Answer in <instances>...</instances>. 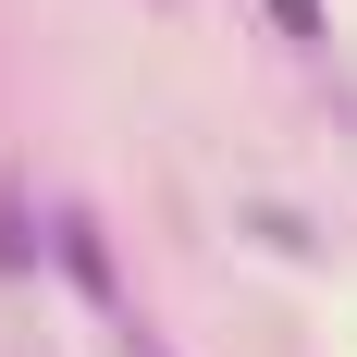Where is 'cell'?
<instances>
[{"label": "cell", "instance_id": "1", "mask_svg": "<svg viewBox=\"0 0 357 357\" xmlns=\"http://www.w3.org/2000/svg\"><path fill=\"white\" fill-rule=\"evenodd\" d=\"M50 259L74 271V296H86V308H111V321H123V271H111V234H99V210H50Z\"/></svg>", "mask_w": 357, "mask_h": 357}, {"label": "cell", "instance_id": "2", "mask_svg": "<svg viewBox=\"0 0 357 357\" xmlns=\"http://www.w3.org/2000/svg\"><path fill=\"white\" fill-rule=\"evenodd\" d=\"M0 271H37V234H25V197L0 185Z\"/></svg>", "mask_w": 357, "mask_h": 357}, {"label": "cell", "instance_id": "3", "mask_svg": "<svg viewBox=\"0 0 357 357\" xmlns=\"http://www.w3.org/2000/svg\"><path fill=\"white\" fill-rule=\"evenodd\" d=\"M271 25H284V37H321V0H271Z\"/></svg>", "mask_w": 357, "mask_h": 357}, {"label": "cell", "instance_id": "4", "mask_svg": "<svg viewBox=\"0 0 357 357\" xmlns=\"http://www.w3.org/2000/svg\"><path fill=\"white\" fill-rule=\"evenodd\" d=\"M123 345H136V333H123ZM136 357H160V345H136Z\"/></svg>", "mask_w": 357, "mask_h": 357}]
</instances>
